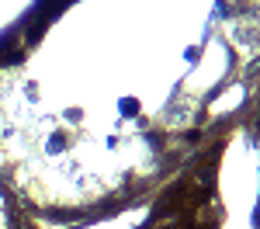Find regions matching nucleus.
<instances>
[{
  "instance_id": "f03ea898",
  "label": "nucleus",
  "mask_w": 260,
  "mask_h": 229,
  "mask_svg": "<svg viewBox=\"0 0 260 229\" xmlns=\"http://www.w3.org/2000/svg\"><path fill=\"white\" fill-rule=\"evenodd\" d=\"M257 219H260V212H257Z\"/></svg>"
},
{
  "instance_id": "f257e3e1",
  "label": "nucleus",
  "mask_w": 260,
  "mask_h": 229,
  "mask_svg": "<svg viewBox=\"0 0 260 229\" xmlns=\"http://www.w3.org/2000/svg\"><path fill=\"white\" fill-rule=\"evenodd\" d=\"M260 125V0H42L0 39V187L45 226L160 187Z\"/></svg>"
}]
</instances>
